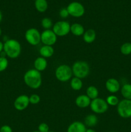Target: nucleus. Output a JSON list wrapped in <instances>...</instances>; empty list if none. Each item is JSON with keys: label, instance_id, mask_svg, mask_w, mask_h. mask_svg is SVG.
Segmentation results:
<instances>
[{"label": "nucleus", "instance_id": "obj_1", "mask_svg": "<svg viewBox=\"0 0 131 132\" xmlns=\"http://www.w3.org/2000/svg\"><path fill=\"white\" fill-rule=\"evenodd\" d=\"M24 83L30 88L36 90L42 85V76L41 72L35 69H30L26 72L23 77Z\"/></svg>", "mask_w": 131, "mask_h": 132}, {"label": "nucleus", "instance_id": "obj_2", "mask_svg": "<svg viewBox=\"0 0 131 132\" xmlns=\"http://www.w3.org/2000/svg\"><path fill=\"white\" fill-rule=\"evenodd\" d=\"M3 50L6 53V57L10 59H15L20 55L21 45L17 40L8 39L4 43Z\"/></svg>", "mask_w": 131, "mask_h": 132}, {"label": "nucleus", "instance_id": "obj_3", "mask_svg": "<svg viewBox=\"0 0 131 132\" xmlns=\"http://www.w3.org/2000/svg\"><path fill=\"white\" fill-rule=\"evenodd\" d=\"M71 69L74 77L81 79L87 77L90 72L89 64L84 61H77L74 62Z\"/></svg>", "mask_w": 131, "mask_h": 132}, {"label": "nucleus", "instance_id": "obj_4", "mask_svg": "<svg viewBox=\"0 0 131 132\" xmlns=\"http://www.w3.org/2000/svg\"><path fill=\"white\" fill-rule=\"evenodd\" d=\"M55 77L60 82H67L71 80L73 76L71 67L68 64H60L56 68L55 72Z\"/></svg>", "mask_w": 131, "mask_h": 132}, {"label": "nucleus", "instance_id": "obj_5", "mask_svg": "<svg viewBox=\"0 0 131 132\" xmlns=\"http://www.w3.org/2000/svg\"><path fill=\"white\" fill-rule=\"evenodd\" d=\"M89 107L94 113L96 114H103L108 110L109 105L106 101L101 98L97 97L91 101Z\"/></svg>", "mask_w": 131, "mask_h": 132}, {"label": "nucleus", "instance_id": "obj_6", "mask_svg": "<svg viewBox=\"0 0 131 132\" xmlns=\"http://www.w3.org/2000/svg\"><path fill=\"white\" fill-rule=\"evenodd\" d=\"M71 24L66 21H59L53 24L52 30L57 37H64L70 32Z\"/></svg>", "mask_w": 131, "mask_h": 132}, {"label": "nucleus", "instance_id": "obj_7", "mask_svg": "<svg viewBox=\"0 0 131 132\" xmlns=\"http://www.w3.org/2000/svg\"><path fill=\"white\" fill-rule=\"evenodd\" d=\"M117 112L121 118L131 117V100L124 99L120 101L117 105Z\"/></svg>", "mask_w": 131, "mask_h": 132}, {"label": "nucleus", "instance_id": "obj_8", "mask_svg": "<svg viewBox=\"0 0 131 132\" xmlns=\"http://www.w3.org/2000/svg\"><path fill=\"white\" fill-rule=\"evenodd\" d=\"M41 34L39 31L35 28H28L24 34V37L28 43L32 46H37L41 41Z\"/></svg>", "mask_w": 131, "mask_h": 132}, {"label": "nucleus", "instance_id": "obj_9", "mask_svg": "<svg viewBox=\"0 0 131 132\" xmlns=\"http://www.w3.org/2000/svg\"><path fill=\"white\" fill-rule=\"evenodd\" d=\"M69 15L74 18H80L85 14V8L82 3L78 1L70 3L66 7Z\"/></svg>", "mask_w": 131, "mask_h": 132}, {"label": "nucleus", "instance_id": "obj_10", "mask_svg": "<svg viewBox=\"0 0 131 132\" xmlns=\"http://www.w3.org/2000/svg\"><path fill=\"white\" fill-rule=\"evenodd\" d=\"M57 40V36L52 30H44L41 33V41L44 45L53 46L56 43Z\"/></svg>", "mask_w": 131, "mask_h": 132}, {"label": "nucleus", "instance_id": "obj_11", "mask_svg": "<svg viewBox=\"0 0 131 132\" xmlns=\"http://www.w3.org/2000/svg\"><path fill=\"white\" fill-rule=\"evenodd\" d=\"M30 104L29 97L26 95H19L14 102V106L18 111H23L26 109Z\"/></svg>", "mask_w": 131, "mask_h": 132}, {"label": "nucleus", "instance_id": "obj_12", "mask_svg": "<svg viewBox=\"0 0 131 132\" xmlns=\"http://www.w3.org/2000/svg\"><path fill=\"white\" fill-rule=\"evenodd\" d=\"M105 88L110 94H116L121 89L120 83L114 78H110L105 82Z\"/></svg>", "mask_w": 131, "mask_h": 132}, {"label": "nucleus", "instance_id": "obj_13", "mask_svg": "<svg viewBox=\"0 0 131 132\" xmlns=\"http://www.w3.org/2000/svg\"><path fill=\"white\" fill-rule=\"evenodd\" d=\"M86 126L84 123L80 121H74L68 126L67 132H86Z\"/></svg>", "mask_w": 131, "mask_h": 132}, {"label": "nucleus", "instance_id": "obj_14", "mask_svg": "<svg viewBox=\"0 0 131 132\" xmlns=\"http://www.w3.org/2000/svg\"><path fill=\"white\" fill-rule=\"evenodd\" d=\"M91 100L86 95H80L76 98L75 104L78 108H86L89 106Z\"/></svg>", "mask_w": 131, "mask_h": 132}, {"label": "nucleus", "instance_id": "obj_15", "mask_svg": "<svg viewBox=\"0 0 131 132\" xmlns=\"http://www.w3.org/2000/svg\"><path fill=\"white\" fill-rule=\"evenodd\" d=\"M33 65H34V69L40 72H42L45 70L48 67L47 60L46 58L42 57L41 56L38 57L35 60Z\"/></svg>", "mask_w": 131, "mask_h": 132}, {"label": "nucleus", "instance_id": "obj_16", "mask_svg": "<svg viewBox=\"0 0 131 132\" xmlns=\"http://www.w3.org/2000/svg\"><path fill=\"white\" fill-rule=\"evenodd\" d=\"M96 38V31L92 28L87 29L85 31L83 34V40L86 43H92L95 41Z\"/></svg>", "mask_w": 131, "mask_h": 132}, {"label": "nucleus", "instance_id": "obj_17", "mask_svg": "<svg viewBox=\"0 0 131 132\" xmlns=\"http://www.w3.org/2000/svg\"><path fill=\"white\" fill-rule=\"evenodd\" d=\"M84 32V27H83L82 24L78 23H74L71 24L70 32L74 36H77V37L83 36Z\"/></svg>", "mask_w": 131, "mask_h": 132}, {"label": "nucleus", "instance_id": "obj_18", "mask_svg": "<svg viewBox=\"0 0 131 132\" xmlns=\"http://www.w3.org/2000/svg\"><path fill=\"white\" fill-rule=\"evenodd\" d=\"M55 50L52 46H48V45H44L41 46L39 49V54L41 57L44 58H49L53 56L54 54Z\"/></svg>", "mask_w": 131, "mask_h": 132}, {"label": "nucleus", "instance_id": "obj_19", "mask_svg": "<svg viewBox=\"0 0 131 132\" xmlns=\"http://www.w3.org/2000/svg\"><path fill=\"white\" fill-rule=\"evenodd\" d=\"M34 5L36 10L41 13L46 12L48 7L47 0H35L34 1Z\"/></svg>", "mask_w": 131, "mask_h": 132}, {"label": "nucleus", "instance_id": "obj_20", "mask_svg": "<svg viewBox=\"0 0 131 132\" xmlns=\"http://www.w3.org/2000/svg\"><path fill=\"white\" fill-rule=\"evenodd\" d=\"M84 125L87 127H94L98 123V117L95 114H89L85 117Z\"/></svg>", "mask_w": 131, "mask_h": 132}, {"label": "nucleus", "instance_id": "obj_21", "mask_svg": "<svg viewBox=\"0 0 131 132\" xmlns=\"http://www.w3.org/2000/svg\"><path fill=\"white\" fill-rule=\"evenodd\" d=\"M121 94L124 99L131 100V84L126 83L121 87Z\"/></svg>", "mask_w": 131, "mask_h": 132}, {"label": "nucleus", "instance_id": "obj_22", "mask_svg": "<svg viewBox=\"0 0 131 132\" xmlns=\"http://www.w3.org/2000/svg\"><path fill=\"white\" fill-rule=\"evenodd\" d=\"M86 95L91 99V101L93 99H96L98 97L99 92L97 88L95 86H89L87 87V90H86Z\"/></svg>", "mask_w": 131, "mask_h": 132}, {"label": "nucleus", "instance_id": "obj_23", "mask_svg": "<svg viewBox=\"0 0 131 132\" xmlns=\"http://www.w3.org/2000/svg\"><path fill=\"white\" fill-rule=\"evenodd\" d=\"M70 86L73 90H75V91H78V90H81L83 86V82H82V79L76 77H73L71 79Z\"/></svg>", "mask_w": 131, "mask_h": 132}, {"label": "nucleus", "instance_id": "obj_24", "mask_svg": "<svg viewBox=\"0 0 131 132\" xmlns=\"http://www.w3.org/2000/svg\"><path fill=\"white\" fill-rule=\"evenodd\" d=\"M120 52L123 55H128L131 54V43L127 42L121 45Z\"/></svg>", "mask_w": 131, "mask_h": 132}, {"label": "nucleus", "instance_id": "obj_25", "mask_svg": "<svg viewBox=\"0 0 131 132\" xmlns=\"http://www.w3.org/2000/svg\"><path fill=\"white\" fill-rule=\"evenodd\" d=\"M106 102L107 103V104L109 106H117L119 103V99L118 98V97L114 95H110L107 97L106 99Z\"/></svg>", "mask_w": 131, "mask_h": 132}, {"label": "nucleus", "instance_id": "obj_26", "mask_svg": "<svg viewBox=\"0 0 131 132\" xmlns=\"http://www.w3.org/2000/svg\"><path fill=\"white\" fill-rule=\"evenodd\" d=\"M41 25L44 30H50L51 29V28H53V24L52 20L50 18H44L41 20Z\"/></svg>", "mask_w": 131, "mask_h": 132}, {"label": "nucleus", "instance_id": "obj_27", "mask_svg": "<svg viewBox=\"0 0 131 132\" xmlns=\"http://www.w3.org/2000/svg\"><path fill=\"white\" fill-rule=\"evenodd\" d=\"M8 66V61L6 57H0V72L5 71Z\"/></svg>", "mask_w": 131, "mask_h": 132}, {"label": "nucleus", "instance_id": "obj_28", "mask_svg": "<svg viewBox=\"0 0 131 132\" xmlns=\"http://www.w3.org/2000/svg\"><path fill=\"white\" fill-rule=\"evenodd\" d=\"M30 104H37L41 101V97L38 94H32L29 97Z\"/></svg>", "mask_w": 131, "mask_h": 132}, {"label": "nucleus", "instance_id": "obj_29", "mask_svg": "<svg viewBox=\"0 0 131 132\" xmlns=\"http://www.w3.org/2000/svg\"><path fill=\"white\" fill-rule=\"evenodd\" d=\"M38 130L40 132H48L50 131L49 126L45 122H42L38 126Z\"/></svg>", "mask_w": 131, "mask_h": 132}, {"label": "nucleus", "instance_id": "obj_30", "mask_svg": "<svg viewBox=\"0 0 131 132\" xmlns=\"http://www.w3.org/2000/svg\"><path fill=\"white\" fill-rule=\"evenodd\" d=\"M59 15L62 19H66L69 16V12H68L66 8H62V9H60V11H59Z\"/></svg>", "mask_w": 131, "mask_h": 132}, {"label": "nucleus", "instance_id": "obj_31", "mask_svg": "<svg viewBox=\"0 0 131 132\" xmlns=\"http://www.w3.org/2000/svg\"><path fill=\"white\" fill-rule=\"evenodd\" d=\"M0 132H13L12 129L8 125H3L0 128Z\"/></svg>", "mask_w": 131, "mask_h": 132}, {"label": "nucleus", "instance_id": "obj_32", "mask_svg": "<svg viewBox=\"0 0 131 132\" xmlns=\"http://www.w3.org/2000/svg\"><path fill=\"white\" fill-rule=\"evenodd\" d=\"M3 46H4V43L2 42V41H0V53L3 50Z\"/></svg>", "mask_w": 131, "mask_h": 132}, {"label": "nucleus", "instance_id": "obj_33", "mask_svg": "<svg viewBox=\"0 0 131 132\" xmlns=\"http://www.w3.org/2000/svg\"><path fill=\"white\" fill-rule=\"evenodd\" d=\"M86 132H96L95 131V130H93V129L92 128H88L86 130Z\"/></svg>", "mask_w": 131, "mask_h": 132}, {"label": "nucleus", "instance_id": "obj_34", "mask_svg": "<svg viewBox=\"0 0 131 132\" xmlns=\"http://www.w3.org/2000/svg\"><path fill=\"white\" fill-rule=\"evenodd\" d=\"M2 19H3V14L2 12H1V10H0V23H1V21H2Z\"/></svg>", "mask_w": 131, "mask_h": 132}, {"label": "nucleus", "instance_id": "obj_35", "mask_svg": "<svg viewBox=\"0 0 131 132\" xmlns=\"http://www.w3.org/2000/svg\"><path fill=\"white\" fill-rule=\"evenodd\" d=\"M1 34H2V30H1V27H0V37H1Z\"/></svg>", "mask_w": 131, "mask_h": 132}, {"label": "nucleus", "instance_id": "obj_36", "mask_svg": "<svg viewBox=\"0 0 131 132\" xmlns=\"http://www.w3.org/2000/svg\"><path fill=\"white\" fill-rule=\"evenodd\" d=\"M32 132H40V131H39L38 130H36V131H32Z\"/></svg>", "mask_w": 131, "mask_h": 132}, {"label": "nucleus", "instance_id": "obj_37", "mask_svg": "<svg viewBox=\"0 0 131 132\" xmlns=\"http://www.w3.org/2000/svg\"><path fill=\"white\" fill-rule=\"evenodd\" d=\"M48 132H55V131H49Z\"/></svg>", "mask_w": 131, "mask_h": 132}, {"label": "nucleus", "instance_id": "obj_38", "mask_svg": "<svg viewBox=\"0 0 131 132\" xmlns=\"http://www.w3.org/2000/svg\"><path fill=\"white\" fill-rule=\"evenodd\" d=\"M32 1H35V0H32Z\"/></svg>", "mask_w": 131, "mask_h": 132}, {"label": "nucleus", "instance_id": "obj_39", "mask_svg": "<svg viewBox=\"0 0 131 132\" xmlns=\"http://www.w3.org/2000/svg\"><path fill=\"white\" fill-rule=\"evenodd\" d=\"M109 132H114V131H109Z\"/></svg>", "mask_w": 131, "mask_h": 132}]
</instances>
